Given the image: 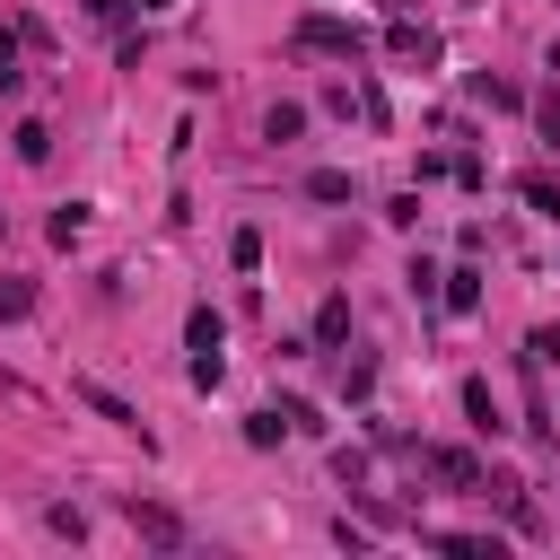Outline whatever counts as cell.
Segmentation results:
<instances>
[{
    "mask_svg": "<svg viewBox=\"0 0 560 560\" xmlns=\"http://www.w3.org/2000/svg\"><path fill=\"white\" fill-rule=\"evenodd\" d=\"M289 44H298V52H332V61H359V44H368V26H350V18H324V9H306Z\"/></svg>",
    "mask_w": 560,
    "mask_h": 560,
    "instance_id": "6da1fadb",
    "label": "cell"
},
{
    "mask_svg": "<svg viewBox=\"0 0 560 560\" xmlns=\"http://www.w3.org/2000/svg\"><path fill=\"white\" fill-rule=\"evenodd\" d=\"M385 52L429 70V61H438V26H420V18H394V26H385Z\"/></svg>",
    "mask_w": 560,
    "mask_h": 560,
    "instance_id": "7a4b0ae2",
    "label": "cell"
},
{
    "mask_svg": "<svg viewBox=\"0 0 560 560\" xmlns=\"http://www.w3.org/2000/svg\"><path fill=\"white\" fill-rule=\"evenodd\" d=\"M122 516H131V534H149L158 551H175V542H184V516H175V508H158V499H131Z\"/></svg>",
    "mask_w": 560,
    "mask_h": 560,
    "instance_id": "3957f363",
    "label": "cell"
},
{
    "mask_svg": "<svg viewBox=\"0 0 560 560\" xmlns=\"http://www.w3.org/2000/svg\"><path fill=\"white\" fill-rule=\"evenodd\" d=\"M420 464H429V472H438V481H446V490H481V464H472V455H464V446H429V455H420Z\"/></svg>",
    "mask_w": 560,
    "mask_h": 560,
    "instance_id": "277c9868",
    "label": "cell"
},
{
    "mask_svg": "<svg viewBox=\"0 0 560 560\" xmlns=\"http://www.w3.org/2000/svg\"><path fill=\"white\" fill-rule=\"evenodd\" d=\"M219 341H228L219 306H192V315H184V350H192V359H219Z\"/></svg>",
    "mask_w": 560,
    "mask_h": 560,
    "instance_id": "5b68a950",
    "label": "cell"
},
{
    "mask_svg": "<svg viewBox=\"0 0 560 560\" xmlns=\"http://www.w3.org/2000/svg\"><path fill=\"white\" fill-rule=\"evenodd\" d=\"M79 402H88L96 420H114V429H140V411H131V402H122L114 385H96V376H79Z\"/></svg>",
    "mask_w": 560,
    "mask_h": 560,
    "instance_id": "8992f818",
    "label": "cell"
},
{
    "mask_svg": "<svg viewBox=\"0 0 560 560\" xmlns=\"http://www.w3.org/2000/svg\"><path fill=\"white\" fill-rule=\"evenodd\" d=\"M438 298H446L455 315H472V306H481V271H472V262H455V271L438 280Z\"/></svg>",
    "mask_w": 560,
    "mask_h": 560,
    "instance_id": "52a82bcc",
    "label": "cell"
},
{
    "mask_svg": "<svg viewBox=\"0 0 560 560\" xmlns=\"http://www.w3.org/2000/svg\"><path fill=\"white\" fill-rule=\"evenodd\" d=\"M298 131H306V105H298V96H280V105L262 114V140H298Z\"/></svg>",
    "mask_w": 560,
    "mask_h": 560,
    "instance_id": "ba28073f",
    "label": "cell"
},
{
    "mask_svg": "<svg viewBox=\"0 0 560 560\" xmlns=\"http://www.w3.org/2000/svg\"><path fill=\"white\" fill-rule=\"evenodd\" d=\"M315 341H324V350L350 341V298H324V306H315Z\"/></svg>",
    "mask_w": 560,
    "mask_h": 560,
    "instance_id": "9c48e42d",
    "label": "cell"
},
{
    "mask_svg": "<svg viewBox=\"0 0 560 560\" xmlns=\"http://www.w3.org/2000/svg\"><path fill=\"white\" fill-rule=\"evenodd\" d=\"M306 201H350V175H341V166H315V175H306Z\"/></svg>",
    "mask_w": 560,
    "mask_h": 560,
    "instance_id": "30bf717a",
    "label": "cell"
},
{
    "mask_svg": "<svg viewBox=\"0 0 560 560\" xmlns=\"http://www.w3.org/2000/svg\"><path fill=\"white\" fill-rule=\"evenodd\" d=\"M79 236H88V201H61L52 210V245H79Z\"/></svg>",
    "mask_w": 560,
    "mask_h": 560,
    "instance_id": "8fae6325",
    "label": "cell"
},
{
    "mask_svg": "<svg viewBox=\"0 0 560 560\" xmlns=\"http://www.w3.org/2000/svg\"><path fill=\"white\" fill-rule=\"evenodd\" d=\"M464 411H472V429H499V402H490L481 376H464Z\"/></svg>",
    "mask_w": 560,
    "mask_h": 560,
    "instance_id": "7c38bea8",
    "label": "cell"
},
{
    "mask_svg": "<svg viewBox=\"0 0 560 560\" xmlns=\"http://www.w3.org/2000/svg\"><path fill=\"white\" fill-rule=\"evenodd\" d=\"M280 438H289V411H254L245 420V446H280Z\"/></svg>",
    "mask_w": 560,
    "mask_h": 560,
    "instance_id": "4fadbf2b",
    "label": "cell"
},
{
    "mask_svg": "<svg viewBox=\"0 0 560 560\" xmlns=\"http://www.w3.org/2000/svg\"><path fill=\"white\" fill-rule=\"evenodd\" d=\"M516 192H525V201H534V210H542V219H551V228H560V184H551V175H525V184H516Z\"/></svg>",
    "mask_w": 560,
    "mask_h": 560,
    "instance_id": "5bb4252c",
    "label": "cell"
},
{
    "mask_svg": "<svg viewBox=\"0 0 560 560\" xmlns=\"http://www.w3.org/2000/svg\"><path fill=\"white\" fill-rule=\"evenodd\" d=\"M18 315H35V289H26V280H9V271H0V324H18Z\"/></svg>",
    "mask_w": 560,
    "mask_h": 560,
    "instance_id": "9a60e30c",
    "label": "cell"
},
{
    "mask_svg": "<svg viewBox=\"0 0 560 560\" xmlns=\"http://www.w3.org/2000/svg\"><path fill=\"white\" fill-rule=\"evenodd\" d=\"M18 158L44 166V158H52V131H44V122H18Z\"/></svg>",
    "mask_w": 560,
    "mask_h": 560,
    "instance_id": "2e32d148",
    "label": "cell"
},
{
    "mask_svg": "<svg viewBox=\"0 0 560 560\" xmlns=\"http://www.w3.org/2000/svg\"><path fill=\"white\" fill-rule=\"evenodd\" d=\"M438 551H455V560H490L499 542H490V534H438Z\"/></svg>",
    "mask_w": 560,
    "mask_h": 560,
    "instance_id": "e0dca14e",
    "label": "cell"
},
{
    "mask_svg": "<svg viewBox=\"0 0 560 560\" xmlns=\"http://www.w3.org/2000/svg\"><path fill=\"white\" fill-rule=\"evenodd\" d=\"M228 254H236V271H254V262H262V236H254V228H236V236H228Z\"/></svg>",
    "mask_w": 560,
    "mask_h": 560,
    "instance_id": "ac0fdd59",
    "label": "cell"
},
{
    "mask_svg": "<svg viewBox=\"0 0 560 560\" xmlns=\"http://www.w3.org/2000/svg\"><path fill=\"white\" fill-rule=\"evenodd\" d=\"M402 280H411V298H420V306H429V298H438V280H446V271H438V262H411V271H402Z\"/></svg>",
    "mask_w": 560,
    "mask_h": 560,
    "instance_id": "d6986e66",
    "label": "cell"
},
{
    "mask_svg": "<svg viewBox=\"0 0 560 560\" xmlns=\"http://www.w3.org/2000/svg\"><path fill=\"white\" fill-rule=\"evenodd\" d=\"M534 122H542V140L560 149V96H534Z\"/></svg>",
    "mask_w": 560,
    "mask_h": 560,
    "instance_id": "ffe728a7",
    "label": "cell"
},
{
    "mask_svg": "<svg viewBox=\"0 0 560 560\" xmlns=\"http://www.w3.org/2000/svg\"><path fill=\"white\" fill-rule=\"evenodd\" d=\"M79 9H88L96 26H122V18H131V0H79Z\"/></svg>",
    "mask_w": 560,
    "mask_h": 560,
    "instance_id": "44dd1931",
    "label": "cell"
},
{
    "mask_svg": "<svg viewBox=\"0 0 560 560\" xmlns=\"http://www.w3.org/2000/svg\"><path fill=\"white\" fill-rule=\"evenodd\" d=\"M140 9H175V0H140Z\"/></svg>",
    "mask_w": 560,
    "mask_h": 560,
    "instance_id": "7402d4cb",
    "label": "cell"
}]
</instances>
